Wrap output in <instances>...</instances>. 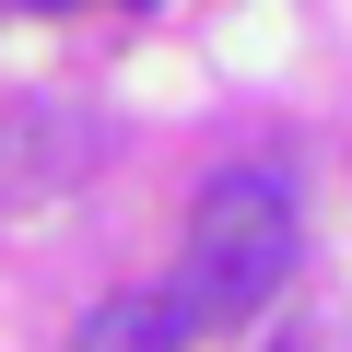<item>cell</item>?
Masks as SVG:
<instances>
[{
    "label": "cell",
    "instance_id": "obj_3",
    "mask_svg": "<svg viewBox=\"0 0 352 352\" xmlns=\"http://www.w3.org/2000/svg\"><path fill=\"white\" fill-rule=\"evenodd\" d=\"M12 12H71V0H12Z\"/></svg>",
    "mask_w": 352,
    "mask_h": 352
},
{
    "label": "cell",
    "instance_id": "obj_5",
    "mask_svg": "<svg viewBox=\"0 0 352 352\" xmlns=\"http://www.w3.org/2000/svg\"><path fill=\"white\" fill-rule=\"evenodd\" d=\"M282 352H305V340H282Z\"/></svg>",
    "mask_w": 352,
    "mask_h": 352
},
{
    "label": "cell",
    "instance_id": "obj_2",
    "mask_svg": "<svg viewBox=\"0 0 352 352\" xmlns=\"http://www.w3.org/2000/svg\"><path fill=\"white\" fill-rule=\"evenodd\" d=\"M200 329H188V305L176 294H106L94 317H82V340L71 352H188Z\"/></svg>",
    "mask_w": 352,
    "mask_h": 352
},
{
    "label": "cell",
    "instance_id": "obj_1",
    "mask_svg": "<svg viewBox=\"0 0 352 352\" xmlns=\"http://www.w3.org/2000/svg\"><path fill=\"white\" fill-rule=\"evenodd\" d=\"M294 247H305V223H294V188H282L270 164L212 176L200 212H188V282H176L188 329H235V317H258V305L282 294Z\"/></svg>",
    "mask_w": 352,
    "mask_h": 352
},
{
    "label": "cell",
    "instance_id": "obj_4",
    "mask_svg": "<svg viewBox=\"0 0 352 352\" xmlns=\"http://www.w3.org/2000/svg\"><path fill=\"white\" fill-rule=\"evenodd\" d=\"M129 12H153V0H129Z\"/></svg>",
    "mask_w": 352,
    "mask_h": 352
}]
</instances>
